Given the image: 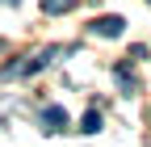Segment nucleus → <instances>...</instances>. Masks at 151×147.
<instances>
[{"label": "nucleus", "mask_w": 151, "mask_h": 147, "mask_svg": "<svg viewBox=\"0 0 151 147\" xmlns=\"http://www.w3.org/2000/svg\"><path fill=\"white\" fill-rule=\"evenodd\" d=\"M122 25H126L122 17H113V13H109V17H97V21H92V34H101V38H118Z\"/></svg>", "instance_id": "f03ea898"}, {"label": "nucleus", "mask_w": 151, "mask_h": 147, "mask_svg": "<svg viewBox=\"0 0 151 147\" xmlns=\"http://www.w3.org/2000/svg\"><path fill=\"white\" fill-rule=\"evenodd\" d=\"M4 4H17V0H4Z\"/></svg>", "instance_id": "39448f33"}, {"label": "nucleus", "mask_w": 151, "mask_h": 147, "mask_svg": "<svg viewBox=\"0 0 151 147\" xmlns=\"http://www.w3.org/2000/svg\"><path fill=\"white\" fill-rule=\"evenodd\" d=\"M63 9H71V0H46V13H63Z\"/></svg>", "instance_id": "20e7f679"}, {"label": "nucleus", "mask_w": 151, "mask_h": 147, "mask_svg": "<svg viewBox=\"0 0 151 147\" xmlns=\"http://www.w3.org/2000/svg\"><path fill=\"white\" fill-rule=\"evenodd\" d=\"M67 122H71V118H67L63 105H46V109H42V130H63Z\"/></svg>", "instance_id": "f257e3e1"}, {"label": "nucleus", "mask_w": 151, "mask_h": 147, "mask_svg": "<svg viewBox=\"0 0 151 147\" xmlns=\"http://www.w3.org/2000/svg\"><path fill=\"white\" fill-rule=\"evenodd\" d=\"M97 126H101V114H97V109H88V114H84V126H80V130H84V135H92Z\"/></svg>", "instance_id": "7ed1b4c3"}]
</instances>
